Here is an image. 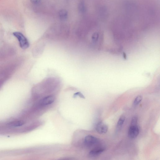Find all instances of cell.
I'll use <instances>...</instances> for the list:
<instances>
[{
	"label": "cell",
	"mask_w": 160,
	"mask_h": 160,
	"mask_svg": "<svg viewBox=\"0 0 160 160\" xmlns=\"http://www.w3.org/2000/svg\"><path fill=\"white\" fill-rule=\"evenodd\" d=\"M59 19L61 20H66L68 18V13L66 10H60L59 13Z\"/></svg>",
	"instance_id": "cell-8"
},
{
	"label": "cell",
	"mask_w": 160,
	"mask_h": 160,
	"mask_svg": "<svg viewBox=\"0 0 160 160\" xmlns=\"http://www.w3.org/2000/svg\"><path fill=\"white\" fill-rule=\"evenodd\" d=\"M54 101V98L50 96L46 97L41 99L40 102V104L42 105H48L53 103Z\"/></svg>",
	"instance_id": "cell-5"
},
{
	"label": "cell",
	"mask_w": 160,
	"mask_h": 160,
	"mask_svg": "<svg viewBox=\"0 0 160 160\" xmlns=\"http://www.w3.org/2000/svg\"><path fill=\"white\" fill-rule=\"evenodd\" d=\"M98 141L96 137L91 135H88L85 137L84 143L86 146L88 147H91L96 145Z\"/></svg>",
	"instance_id": "cell-3"
},
{
	"label": "cell",
	"mask_w": 160,
	"mask_h": 160,
	"mask_svg": "<svg viewBox=\"0 0 160 160\" xmlns=\"http://www.w3.org/2000/svg\"><path fill=\"white\" fill-rule=\"evenodd\" d=\"M140 130L137 125L131 124L128 131V135L129 137L132 139H135L139 135Z\"/></svg>",
	"instance_id": "cell-2"
},
{
	"label": "cell",
	"mask_w": 160,
	"mask_h": 160,
	"mask_svg": "<svg viewBox=\"0 0 160 160\" xmlns=\"http://www.w3.org/2000/svg\"><path fill=\"white\" fill-rule=\"evenodd\" d=\"M108 129V127L106 124L99 122L96 125V129L98 133L101 134L106 133Z\"/></svg>",
	"instance_id": "cell-4"
},
{
	"label": "cell",
	"mask_w": 160,
	"mask_h": 160,
	"mask_svg": "<svg viewBox=\"0 0 160 160\" xmlns=\"http://www.w3.org/2000/svg\"><path fill=\"white\" fill-rule=\"evenodd\" d=\"M79 96L80 97L82 98L85 99V97L84 96V95L80 92H77L74 94L73 95V97L75 98L77 96Z\"/></svg>",
	"instance_id": "cell-13"
},
{
	"label": "cell",
	"mask_w": 160,
	"mask_h": 160,
	"mask_svg": "<svg viewBox=\"0 0 160 160\" xmlns=\"http://www.w3.org/2000/svg\"><path fill=\"white\" fill-rule=\"evenodd\" d=\"M24 124L22 121L15 120L11 122L8 124V126L11 127H17L22 126Z\"/></svg>",
	"instance_id": "cell-7"
},
{
	"label": "cell",
	"mask_w": 160,
	"mask_h": 160,
	"mask_svg": "<svg viewBox=\"0 0 160 160\" xmlns=\"http://www.w3.org/2000/svg\"><path fill=\"white\" fill-rule=\"evenodd\" d=\"M125 117L124 115L121 116L119 119L117 124V128H120L122 126L125 120Z\"/></svg>",
	"instance_id": "cell-10"
},
{
	"label": "cell",
	"mask_w": 160,
	"mask_h": 160,
	"mask_svg": "<svg viewBox=\"0 0 160 160\" xmlns=\"http://www.w3.org/2000/svg\"><path fill=\"white\" fill-rule=\"evenodd\" d=\"M105 149L102 148H97L94 149L90 151L89 155L91 157H96L100 155L104 151Z\"/></svg>",
	"instance_id": "cell-6"
},
{
	"label": "cell",
	"mask_w": 160,
	"mask_h": 160,
	"mask_svg": "<svg viewBox=\"0 0 160 160\" xmlns=\"http://www.w3.org/2000/svg\"><path fill=\"white\" fill-rule=\"evenodd\" d=\"M31 2L34 5H38L41 3V0H31Z\"/></svg>",
	"instance_id": "cell-14"
},
{
	"label": "cell",
	"mask_w": 160,
	"mask_h": 160,
	"mask_svg": "<svg viewBox=\"0 0 160 160\" xmlns=\"http://www.w3.org/2000/svg\"><path fill=\"white\" fill-rule=\"evenodd\" d=\"M13 34L18 40L20 46L22 49H25L28 48L29 46V42L27 38L22 33L16 32H14Z\"/></svg>",
	"instance_id": "cell-1"
},
{
	"label": "cell",
	"mask_w": 160,
	"mask_h": 160,
	"mask_svg": "<svg viewBox=\"0 0 160 160\" xmlns=\"http://www.w3.org/2000/svg\"><path fill=\"white\" fill-rule=\"evenodd\" d=\"M79 10L81 13H84L86 10L85 3L83 1L80 2L79 5Z\"/></svg>",
	"instance_id": "cell-9"
},
{
	"label": "cell",
	"mask_w": 160,
	"mask_h": 160,
	"mask_svg": "<svg viewBox=\"0 0 160 160\" xmlns=\"http://www.w3.org/2000/svg\"><path fill=\"white\" fill-rule=\"evenodd\" d=\"M142 99V97L140 95L137 96L133 101V104L135 106L139 105Z\"/></svg>",
	"instance_id": "cell-11"
},
{
	"label": "cell",
	"mask_w": 160,
	"mask_h": 160,
	"mask_svg": "<svg viewBox=\"0 0 160 160\" xmlns=\"http://www.w3.org/2000/svg\"><path fill=\"white\" fill-rule=\"evenodd\" d=\"M99 37V34L97 32H95L92 36V38L94 42H96L98 40Z\"/></svg>",
	"instance_id": "cell-12"
}]
</instances>
